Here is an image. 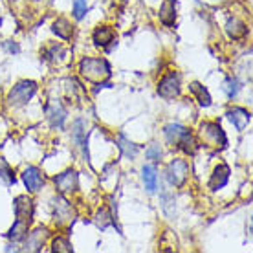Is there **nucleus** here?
Here are the masks:
<instances>
[{
    "instance_id": "5",
    "label": "nucleus",
    "mask_w": 253,
    "mask_h": 253,
    "mask_svg": "<svg viewBox=\"0 0 253 253\" xmlns=\"http://www.w3.org/2000/svg\"><path fill=\"white\" fill-rule=\"evenodd\" d=\"M158 94L164 99H174L180 95V76L176 72H171L160 81L158 84Z\"/></svg>"
},
{
    "instance_id": "4",
    "label": "nucleus",
    "mask_w": 253,
    "mask_h": 253,
    "mask_svg": "<svg viewBox=\"0 0 253 253\" xmlns=\"http://www.w3.org/2000/svg\"><path fill=\"white\" fill-rule=\"evenodd\" d=\"M187 174H189V165L185 164L184 160H172L167 167V180L174 187L184 185L185 180H187Z\"/></svg>"
},
{
    "instance_id": "8",
    "label": "nucleus",
    "mask_w": 253,
    "mask_h": 253,
    "mask_svg": "<svg viewBox=\"0 0 253 253\" xmlns=\"http://www.w3.org/2000/svg\"><path fill=\"white\" fill-rule=\"evenodd\" d=\"M15 215L17 218L20 220H26V222H32V216H33V202L32 198H28V196H17L15 198Z\"/></svg>"
},
{
    "instance_id": "12",
    "label": "nucleus",
    "mask_w": 253,
    "mask_h": 253,
    "mask_svg": "<svg viewBox=\"0 0 253 253\" xmlns=\"http://www.w3.org/2000/svg\"><path fill=\"white\" fill-rule=\"evenodd\" d=\"M94 42L95 46H108L110 42H114V32H112V28H108V26H103V28H97L94 32Z\"/></svg>"
},
{
    "instance_id": "2",
    "label": "nucleus",
    "mask_w": 253,
    "mask_h": 253,
    "mask_svg": "<svg viewBox=\"0 0 253 253\" xmlns=\"http://www.w3.org/2000/svg\"><path fill=\"white\" fill-rule=\"evenodd\" d=\"M200 138L206 145L213 147V149H226V145H228V138L222 130V126L218 123H213V121L204 123L200 126Z\"/></svg>"
},
{
    "instance_id": "7",
    "label": "nucleus",
    "mask_w": 253,
    "mask_h": 253,
    "mask_svg": "<svg viewBox=\"0 0 253 253\" xmlns=\"http://www.w3.org/2000/svg\"><path fill=\"white\" fill-rule=\"evenodd\" d=\"M55 185H57V191L63 193V195H70L74 193L77 187V174L76 171H66L63 174L55 176Z\"/></svg>"
},
{
    "instance_id": "20",
    "label": "nucleus",
    "mask_w": 253,
    "mask_h": 253,
    "mask_svg": "<svg viewBox=\"0 0 253 253\" xmlns=\"http://www.w3.org/2000/svg\"><path fill=\"white\" fill-rule=\"evenodd\" d=\"M189 90L196 95V99H198V103H200L202 107H209V105H211V95H209V92L204 88L200 83H191Z\"/></svg>"
},
{
    "instance_id": "24",
    "label": "nucleus",
    "mask_w": 253,
    "mask_h": 253,
    "mask_svg": "<svg viewBox=\"0 0 253 253\" xmlns=\"http://www.w3.org/2000/svg\"><path fill=\"white\" fill-rule=\"evenodd\" d=\"M120 149L125 152V156H128V158H134L138 154V147L134 145V143H130V141H126L123 136L120 138Z\"/></svg>"
},
{
    "instance_id": "18",
    "label": "nucleus",
    "mask_w": 253,
    "mask_h": 253,
    "mask_svg": "<svg viewBox=\"0 0 253 253\" xmlns=\"http://www.w3.org/2000/svg\"><path fill=\"white\" fill-rule=\"evenodd\" d=\"M28 228H30V222L17 218V222L13 224V228L9 229L7 237H9V239H13V241H24L26 233H28Z\"/></svg>"
},
{
    "instance_id": "16",
    "label": "nucleus",
    "mask_w": 253,
    "mask_h": 253,
    "mask_svg": "<svg viewBox=\"0 0 253 253\" xmlns=\"http://www.w3.org/2000/svg\"><path fill=\"white\" fill-rule=\"evenodd\" d=\"M141 172H143V184H145L147 191L154 193L156 187H158V172H156V169L152 165H145Z\"/></svg>"
},
{
    "instance_id": "14",
    "label": "nucleus",
    "mask_w": 253,
    "mask_h": 253,
    "mask_svg": "<svg viewBox=\"0 0 253 253\" xmlns=\"http://www.w3.org/2000/svg\"><path fill=\"white\" fill-rule=\"evenodd\" d=\"M46 235H48V229H37V231H33L30 237H28V242H26V250H30V252H37L42 248V242H44Z\"/></svg>"
},
{
    "instance_id": "17",
    "label": "nucleus",
    "mask_w": 253,
    "mask_h": 253,
    "mask_svg": "<svg viewBox=\"0 0 253 253\" xmlns=\"http://www.w3.org/2000/svg\"><path fill=\"white\" fill-rule=\"evenodd\" d=\"M64 108L61 103H51L50 108H48V118H50V123L51 126H63V121H64Z\"/></svg>"
},
{
    "instance_id": "13",
    "label": "nucleus",
    "mask_w": 253,
    "mask_h": 253,
    "mask_svg": "<svg viewBox=\"0 0 253 253\" xmlns=\"http://www.w3.org/2000/svg\"><path fill=\"white\" fill-rule=\"evenodd\" d=\"M226 32H228V35L231 39H242V37H246L248 28H246V24H244L242 20L229 19L228 24H226Z\"/></svg>"
},
{
    "instance_id": "26",
    "label": "nucleus",
    "mask_w": 253,
    "mask_h": 253,
    "mask_svg": "<svg viewBox=\"0 0 253 253\" xmlns=\"http://www.w3.org/2000/svg\"><path fill=\"white\" fill-rule=\"evenodd\" d=\"M88 6H86V2L84 0H74V17L77 20H81L84 17V13H86Z\"/></svg>"
},
{
    "instance_id": "10",
    "label": "nucleus",
    "mask_w": 253,
    "mask_h": 253,
    "mask_svg": "<svg viewBox=\"0 0 253 253\" xmlns=\"http://www.w3.org/2000/svg\"><path fill=\"white\" fill-rule=\"evenodd\" d=\"M228 118H229V121L235 125L237 130H244V128L248 126V123H250V112L244 110V108H241V107L231 108V110L228 112Z\"/></svg>"
},
{
    "instance_id": "9",
    "label": "nucleus",
    "mask_w": 253,
    "mask_h": 253,
    "mask_svg": "<svg viewBox=\"0 0 253 253\" xmlns=\"http://www.w3.org/2000/svg\"><path fill=\"white\" fill-rule=\"evenodd\" d=\"M229 180V167L228 165H218L215 171H213V174H211V180H209V189H220V187H224V185L228 184Z\"/></svg>"
},
{
    "instance_id": "19",
    "label": "nucleus",
    "mask_w": 253,
    "mask_h": 253,
    "mask_svg": "<svg viewBox=\"0 0 253 253\" xmlns=\"http://www.w3.org/2000/svg\"><path fill=\"white\" fill-rule=\"evenodd\" d=\"M53 33H57V37L64 39V41H68L70 37H72V33H74V28H72V24H70V20L66 19H57L55 22H53Z\"/></svg>"
},
{
    "instance_id": "21",
    "label": "nucleus",
    "mask_w": 253,
    "mask_h": 253,
    "mask_svg": "<svg viewBox=\"0 0 253 253\" xmlns=\"http://www.w3.org/2000/svg\"><path fill=\"white\" fill-rule=\"evenodd\" d=\"M178 145H180V149H182L184 152H187V154H195V151H196L195 138H193V134L187 132V130H185V134L182 136V138H180Z\"/></svg>"
},
{
    "instance_id": "1",
    "label": "nucleus",
    "mask_w": 253,
    "mask_h": 253,
    "mask_svg": "<svg viewBox=\"0 0 253 253\" xmlns=\"http://www.w3.org/2000/svg\"><path fill=\"white\" fill-rule=\"evenodd\" d=\"M79 72L92 83H103L110 77V64L105 59L84 57L79 64Z\"/></svg>"
},
{
    "instance_id": "28",
    "label": "nucleus",
    "mask_w": 253,
    "mask_h": 253,
    "mask_svg": "<svg viewBox=\"0 0 253 253\" xmlns=\"http://www.w3.org/2000/svg\"><path fill=\"white\" fill-rule=\"evenodd\" d=\"M110 224V220H108V213L103 209V211H99V215H97V226L101 229H105Z\"/></svg>"
},
{
    "instance_id": "15",
    "label": "nucleus",
    "mask_w": 253,
    "mask_h": 253,
    "mask_svg": "<svg viewBox=\"0 0 253 253\" xmlns=\"http://www.w3.org/2000/svg\"><path fill=\"white\" fill-rule=\"evenodd\" d=\"M185 126L178 125V123H171V125L165 126V138H167V141L171 143V145H178V141H180V138L185 134Z\"/></svg>"
},
{
    "instance_id": "23",
    "label": "nucleus",
    "mask_w": 253,
    "mask_h": 253,
    "mask_svg": "<svg viewBox=\"0 0 253 253\" xmlns=\"http://www.w3.org/2000/svg\"><path fill=\"white\" fill-rule=\"evenodd\" d=\"M53 252L70 253V252H72V244H70L68 239H64V237H57V239L53 241Z\"/></svg>"
},
{
    "instance_id": "22",
    "label": "nucleus",
    "mask_w": 253,
    "mask_h": 253,
    "mask_svg": "<svg viewBox=\"0 0 253 253\" xmlns=\"http://www.w3.org/2000/svg\"><path fill=\"white\" fill-rule=\"evenodd\" d=\"M0 180H2L6 185L15 184V176H13L11 167L7 165V162L4 158H0Z\"/></svg>"
},
{
    "instance_id": "11",
    "label": "nucleus",
    "mask_w": 253,
    "mask_h": 253,
    "mask_svg": "<svg viewBox=\"0 0 253 253\" xmlns=\"http://www.w3.org/2000/svg\"><path fill=\"white\" fill-rule=\"evenodd\" d=\"M160 20L165 26H172L176 20V2L174 0H165L160 7Z\"/></svg>"
},
{
    "instance_id": "25",
    "label": "nucleus",
    "mask_w": 253,
    "mask_h": 253,
    "mask_svg": "<svg viewBox=\"0 0 253 253\" xmlns=\"http://www.w3.org/2000/svg\"><path fill=\"white\" fill-rule=\"evenodd\" d=\"M239 81L237 79H233V77H229V79H226L224 81V92L228 94V97H233V95H237V92H239Z\"/></svg>"
},
{
    "instance_id": "6",
    "label": "nucleus",
    "mask_w": 253,
    "mask_h": 253,
    "mask_svg": "<svg viewBox=\"0 0 253 253\" xmlns=\"http://www.w3.org/2000/svg\"><path fill=\"white\" fill-rule=\"evenodd\" d=\"M22 180H24V185L28 187L30 193H37L42 184H44V178H42V172L39 171L37 167H28L22 174Z\"/></svg>"
},
{
    "instance_id": "27",
    "label": "nucleus",
    "mask_w": 253,
    "mask_h": 253,
    "mask_svg": "<svg viewBox=\"0 0 253 253\" xmlns=\"http://www.w3.org/2000/svg\"><path fill=\"white\" fill-rule=\"evenodd\" d=\"M160 156H162V151H160V145H152L151 149H147V158L158 162Z\"/></svg>"
},
{
    "instance_id": "3",
    "label": "nucleus",
    "mask_w": 253,
    "mask_h": 253,
    "mask_svg": "<svg viewBox=\"0 0 253 253\" xmlns=\"http://www.w3.org/2000/svg\"><path fill=\"white\" fill-rule=\"evenodd\" d=\"M35 90H37V84L33 81H22L13 86V90L7 95V101L11 107H22L32 99Z\"/></svg>"
}]
</instances>
